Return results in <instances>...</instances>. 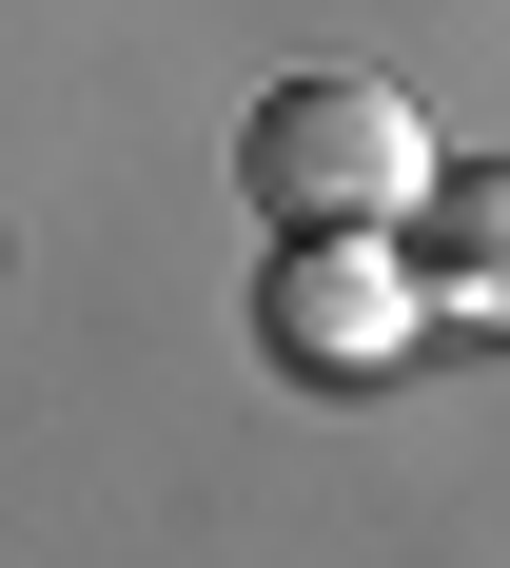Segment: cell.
<instances>
[{
    "label": "cell",
    "mask_w": 510,
    "mask_h": 568,
    "mask_svg": "<svg viewBox=\"0 0 510 568\" xmlns=\"http://www.w3.org/2000/svg\"><path fill=\"white\" fill-rule=\"evenodd\" d=\"M412 176H432V118L393 99V79H256V118H236V196L256 216H412Z\"/></svg>",
    "instance_id": "obj_1"
},
{
    "label": "cell",
    "mask_w": 510,
    "mask_h": 568,
    "mask_svg": "<svg viewBox=\"0 0 510 568\" xmlns=\"http://www.w3.org/2000/svg\"><path fill=\"white\" fill-rule=\"evenodd\" d=\"M412 255H393V216H294L276 235V294H256V334L294 353V373H393L412 353Z\"/></svg>",
    "instance_id": "obj_2"
},
{
    "label": "cell",
    "mask_w": 510,
    "mask_h": 568,
    "mask_svg": "<svg viewBox=\"0 0 510 568\" xmlns=\"http://www.w3.org/2000/svg\"><path fill=\"white\" fill-rule=\"evenodd\" d=\"M393 235H412V294L452 334H510V158H432Z\"/></svg>",
    "instance_id": "obj_3"
}]
</instances>
